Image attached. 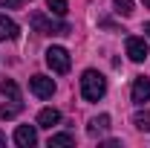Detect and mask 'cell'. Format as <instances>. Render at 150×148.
<instances>
[{"label":"cell","mask_w":150,"mask_h":148,"mask_svg":"<svg viewBox=\"0 0 150 148\" xmlns=\"http://www.w3.org/2000/svg\"><path fill=\"white\" fill-rule=\"evenodd\" d=\"M18 23L12 18H6V15H0V41H15L18 38Z\"/></svg>","instance_id":"obj_10"},{"label":"cell","mask_w":150,"mask_h":148,"mask_svg":"<svg viewBox=\"0 0 150 148\" xmlns=\"http://www.w3.org/2000/svg\"><path fill=\"white\" fill-rule=\"evenodd\" d=\"M29 23H32V29L40 32V35H69V32H72L69 23L52 20V18H46L43 12H32V15H29Z\"/></svg>","instance_id":"obj_2"},{"label":"cell","mask_w":150,"mask_h":148,"mask_svg":"<svg viewBox=\"0 0 150 148\" xmlns=\"http://www.w3.org/2000/svg\"><path fill=\"white\" fill-rule=\"evenodd\" d=\"M0 93H3L12 105H20V108H23V102H20V87H18L15 78H3V81H0Z\"/></svg>","instance_id":"obj_8"},{"label":"cell","mask_w":150,"mask_h":148,"mask_svg":"<svg viewBox=\"0 0 150 148\" xmlns=\"http://www.w3.org/2000/svg\"><path fill=\"white\" fill-rule=\"evenodd\" d=\"M130 99L136 102V105H144V102H150V78H144V75H139V78L133 81Z\"/></svg>","instance_id":"obj_6"},{"label":"cell","mask_w":150,"mask_h":148,"mask_svg":"<svg viewBox=\"0 0 150 148\" xmlns=\"http://www.w3.org/2000/svg\"><path fill=\"white\" fill-rule=\"evenodd\" d=\"M3 9H23V0H0Z\"/></svg>","instance_id":"obj_17"},{"label":"cell","mask_w":150,"mask_h":148,"mask_svg":"<svg viewBox=\"0 0 150 148\" xmlns=\"http://www.w3.org/2000/svg\"><path fill=\"white\" fill-rule=\"evenodd\" d=\"M144 35H147V38H150V23H144Z\"/></svg>","instance_id":"obj_18"},{"label":"cell","mask_w":150,"mask_h":148,"mask_svg":"<svg viewBox=\"0 0 150 148\" xmlns=\"http://www.w3.org/2000/svg\"><path fill=\"white\" fill-rule=\"evenodd\" d=\"M133 125L139 131H150V111H136L133 113Z\"/></svg>","instance_id":"obj_13"},{"label":"cell","mask_w":150,"mask_h":148,"mask_svg":"<svg viewBox=\"0 0 150 148\" xmlns=\"http://www.w3.org/2000/svg\"><path fill=\"white\" fill-rule=\"evenodd\" d=\"M124 47H127V55H130V61H136V64H142V61L150 55L147 41H144V38H139V35H130Z\"/></svg>","instance_id":"obj_4"},{"label":"cell","mask_w":150,"mask_h":148,"mask_svg":"<svg viewBox=\"0 0 150 148\" xmlns=\"http://www.w3.org/2000/svg\"><path fill=\"white\" fill-rule=\"evenodd\" d=\"M46 6H49V12L58 15V18H64V15H67V0H46Z\"/></svg>","instance_id":"obj_15"},{"label":"cell","mask_w":150,"mask_h":148,"mask_svg":"<svg viewBox=\"0 0 150 148\" xmlns=\"http://www.w3.org/2000/svg\"><path fill=\"white\" fill-rule=\"evenodd\" d=\"M112 9H115V15L130 18L133 15V0H112Z\"/></svg>","instance_id":"obj_14"},{"label":"cell","mask_w":150,"mask_h":148,"mask_svg":"<svg viewBox=\"0 0 150 148\" xmlns=\"http://www.w3.org/2000/svg\"><path fill=\"white\" fill-rule=\"evenodd\" d=\"M0 145H6V137H3V134H0Z\"/></svg>","instance_id":"obj_19"},{"label":"cell","mask_w":150,"mask_h":148,"mask_svg":"<svg viewBox=\"0 0 150 148\" xmlns=\"http://www.w3.org/2000/svg\"><path fill=\"white\" fill-rule=\"evenodd\" d=\"M46 64H49V70L52 73H69V67H72V61H69V52L64 50V47H49L46 50Z\"/></svg>","instance_id":"obj_3"},{"label":"cell","mask_w":150,"mask_h":148,"mask_svg":"<svg viewBox=\"0 0 150 148\" xmlns=\"http://www.w3.org/2000/svg\"><path fill=\"white\" fill-rule=\"evenodd\" d=\"M104 131H110V116H107V113L90 119V125H87V134H90V137H98V134H104Z\"/></svg>","instance_id":"obj_11"},{"label":"cell","mask_w":150,"mask_h":148,"mask_svg":"<svg viewBox=\"0 0 150 148\" xmlns=\"http://www.w3.org/2000/svg\"><path fill=\"white\" fill-rule=\"evenodd\" d=\"M15 142H18L20 148L38 145V131L32 128V125H18V131H15Z\"/></svg>","instance_id":"obj_7"},{"label":"cell","mask_w":150,"mask_h":148,"mask_svg":"<svg viewBox=\"0 0 150 148\" xmlns=\"http://www.w3.org/2000/svg\"><path fill=\"white\" fill-rule=\"evenodd\" d=\"M20 111H23L20 105H0V119H15Z\"/></svg>","instance_id":"obj_16"},{"label":"cell","mask_w":150,"mask_h":148,"mask_svg":"<svg viewBox=\"0 0 150 148\" xmlns=\"http://www.w3.org/2000/svg\"><path fill=\"white\" fill-rule=\"evenodd\" d=\"M29 90L35 93L38 99H52V93H55V81H52L49 75H32V78H29Z\"/></svg>","instance_id":"obj_5"},{"label":"cell","mask_w":150,"mask_h":148,"mask_svg":"<svg viewBox=\"0 0 150 148\" xmlns=\"http://www.w3.org/2000/svg\"><path fill=\"white\" fill-rule=\"evenodd\" d=\"M61 145H75L72 134H52L49 137V148H61Z\"/></svg>","instance_id":"obj_12"},{"label":"cell","mask_w":150,"mask_h":148,"mask_svg":"<svg viewBox=\"0 0 150 148\" xmlns=\"http://www.w3.org/2000/svg\"><path fill=\"white\" fill-rule=\"evenodd\" d=\"M144 6H147V9H150V0H144Z\"/></svg>","instance_id":"obj_20"},{"label":"cell","mask_w":150,"mask_h":148,"mask_svg":"<svg viewBox=\"0 0 150 148\" xmlns=\"http://www.w3.org/2000/svg\"><path fill=\"white\" fill-rule=\"evenodd\" d=\"M104 93H107V78L98 70H84V75H81V96L87 102H98V99H104Z\"/></svg>","instance_id":"obj_1"},{"label":"cell","mask_w":150,"mask_h":148,"mask_svg":"<svg viewBox=\"0 0 150 148\" xmlns=\"http://www.w3.org/2000/svg\"><path fill=\"white\" fill-rule=\"evenodd\" d=\"M58 122H61V111L55 108H43L38 113V128H55Z\"/></svg>","instance_id":"obj_9"}]
</instances>
